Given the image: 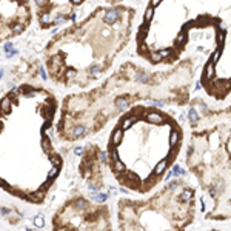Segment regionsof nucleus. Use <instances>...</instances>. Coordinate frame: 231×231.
<instances>
[{
	"mask_svg": "<svg viewBox=\"0 0 231 231\" xmlns=\"http://www.w3.org/2000/svg\"><path fill=\"white\" fill-rule=\"evenodd\" d=\"M120 17H122V9H120V6H119V8H106L105 13H103V17H102V20H103L105 25L112 26V25H116L117 22H119Z\"/></svg>",
	"mask_w": 231,
	"mask_h": 231,
	"instance_id": "f257e3e1",
	"label": "nucleus"
},
{
	"mask_svg": "<svg viewBox=\"0 0 231 231\" xmlns=\"http://www.w3.org/2000/svg\"><path fill=\"white\" fill-rule=\"evenodd\" d=\"M39 20H40L42 28H50V26L54 25V23H52V17H51L50 11H42V13H39Z\"/></svg>",
	"mask_w": 231,
	"mask_h": 231,
	"instance_id": "f03ea898",
	"label": "nucleus"
},
{
	"mask_svg": "<svg viewBox=\"0 0 231 231\" xmlns=\"http://www.w3.org/2000/svg\"><path fill=\"white\" fill-rule=\"evenodd\" d=\"M25 28H26V25L23 22H20V20H15V22H13L9 25V31H11L14 36H19V34L25 33Z\"/></svg>",
	"mask_w": 231,
	"mask_h": 231,
	"instance_id": "7ed1b4c3",
	"label": "nucleus"
},
{
	"mask_svg": "<svg viewBox=\"0 0 231 231\" xmlns=\"http://www.w3.org/2000/svg\"><path fill=\"white\" fill-rule=\"evenodd\" d=\"M85 134H87V126L82 125V123L71 128V139H79V137L85 136Z\"/></svg>",
	"mask_w": 231,
	"mask_h": 231,
	"instance_id": "20e7f679",
	"label": "nucleus"
},
{
	"mask_svg": "<svg viewBox=\"0 0 231 231\" xmlns=\"http://www.w3.org/2000/svg\"><path fill=\"white\" fill-rule=\"evenodd\" d=\"M11 106H13L11 96H6V97H3L2 100H0V111H2L3 114H9V111H11Z\"/></svg>",
	"mask_w": 231,
	"mask_h": 231,
	"instance_id": "39448f33",
	"label": "nucleus"
},
{
	"mask_svg": "<svg viewBox=\"0 0 231 231\" xmlns=\"http://www.w3.org/2000/svg\"><path fill=\"white\" fill-rule=\"evenodd\" d=\"M73 207L77 209V211H87V208H88V202L85 200L83 197H79V199H76V200L73 202Z\"/></svg>",
	"mask_w": 231,
	"mask_h": 231,
	"instance_id": "423d86ee",
	"label": "nucleus"
},
{
	"mask_svg": "<svg viewBox=\"0 0 231 231\" xmlns=\"http://www.w3.org/2000/svg\"><path fill=\"white\" fill-rule=\"evenodd\" d=\"M147 119L149 123H154V125H160V123L163 122V117L157 114V112H149V114L147 116Z\"/></svg>",
	"mask_w": 231,
	"mask_h": 231,
	"instance_id": "0eeeda50",
	"label": "nucleus"
},
{
	"mask_svg": "<svg viewBox=\"0 0 231 231\" xmlns=\"http://www.w3.org/2000/svg\"><path fill=\"white\" fill-rule=\"evenodd\" d=\"M66 20H68V15H66V14H60V13H59L56 17L52 19V23H54L56 26H60V25L65 23Z\"/></svg>",
	"mask_w": 231,
	"mask_h": 231,
	"instance_id": "6e6552de",
	"label": "nucleus"
},
{
	"mask_svg": "<svg viewBox=\"0 0 231 231\" xmlns=\"http://www.w3.org/2000/svg\"><path fill=\"white\" fill-rule=\"evenodd\" d=\"M88 73L93 79H96V77H99V74L102 73V66L100 65H93V66L88 68Z\"/></svg>",
	"mask_w": 231,
	"mask_h": 231,
	"instance_id": "1a4fd4ad",
	"label": "nucleus"
},
{
	"mask_svg": "<svg viewBox=\"0 0 231 231\" xmlns=\"http://www.w3.org/2000/svg\"><path fill=\"white\" fill-rule=\"evenodd\" d=\"M122 137H123V130H116L114 134H112V137H111V140H112L114 145H119L120 140H122Z\"/></svg>",
	"mask_w": 231,
	"mask_h": 231,
	"instance_id": "9d476101",
	"label": "nucleus"
},
{
	"mask_svg": "<svg viewBox=\"0 0 231 231\" xmlns=\"http://www.w3.org/2000/svg\"><path fill=\"white\" fill-rule=\"evenodd\" d=\"M108 196L110 194H102V193H99V194H97V193H91V197H93L96 202H99V203H103L106 199H108Z\"/></svg>",
	"mask_w": 231,
	"mask_h": 231,
	"instance_id": "9b49d317",
	"label": "nucleus"
},
{
	"mask_svg": "<svg viewBox=\"0 0 231 231\" xmlns=\"http://www.w3.org/2000/svg\"><path fill=\"white\" fill-rule=\"evenodd\" d=\"M116 106L119 110H126L128 108V100L125 97H117L116 99Z\"/></svg>",
	"mask_w": 231,
	"mask_h": 231,
	"instance_id": "f8f14e48",
	"label": "nucleus"
},
{
	"mask_svg": "<svg viewBox=\"0 0 231 231\" xmlns=\"http://www.w3.org/2000/svg\"><path fill=\"white\" fill-rule=\"evenodd\" d=\"M50 162H51V165H54V166H60L63 163V159H62V156H59V154H52L50 157Z\"/></svg>",
	"mask_w": 231,
	"mask_h": 231,
	"instance_id": "ddd939ff",
	"label": "nucleus"
},
{
	"mask_svg": "<svg viewBox=\"0 0 231 231\" xmlns=\"http://www.w3.org/2000/svg\"><path fill=\"white\" fill-rule=\"evenodd\" d=\"M59 171H60V168H59V166H54V165H52V168H50V171H48L46 177H48V179H50V180L56 179V177L59 176Z\"/></svg>",
	"mask_w": 231,
	"mask_h": 231,
	"instance_id": "4468645a",
	"label": "nucleus"
},
{
	"mask_svg": "<svg viewBox=\"0 0 231 231\" xmlns=\"http://www.w3.org/2000/svg\"><path fill=\"white\" fill-rule=\"evenodd\" d=\"M165 168H166V160H162V162H159L157 165H156L154 174H162L163 171H165Z\"/></svg>",
	"mask_w": 231,
	"mask_h": 231,
	"instance_id": "2eb2a0df",
	"label": "nucleus"
},
{
	"mask_svg": "<svg viewBox=\"0 0 231 231\" xmlns=\"http://www.w3.org/2000/svg\"><path fill=\"white\" fill-rule=\"evenodd\" d=\"M34 225L37 228H43L45 227V219H43L42 214H37V216L34 217Z\"/></svg>",
	"mask_w": 231,
	"mask_h": 231,
	"instance_id": "dca6fc26",
	"label": "nucleus"
},
{
	"mask_svg": "<svg viewBox=\"0 0 231 231\" xmlns=\"http://www.w3.org/2000/svg\"><path fill=\"white\" fill-rule=\"evenodd\" d=\"M42 147H43L45 151H50V149H51V139H50V136H43V137H42Z\"/></svg>",
	"mask_w": 231,
	"mask_h": 231,
	"instance_id": "f3484780",
	"label": "nucleus"
},
{
	"mask_svg": "<svg viewBox=\"0 0 231 231\" xmlns=\"http://www.w3.org/2000/svg\"><path fill=\"white\" fill-rule=\"evenodd\" d=\"M77 76V71L76 69H73V68H68L66 71H65V74H63V77H65V80H71V79H74Z\"/></svg>",
	"mask_w": 231,
	"mask_h": 231,
	"instance_id": "a211bd4d",
	"label": "nucleus"
},
{
	"mask_svg": "<svg viewBox=\"0 0 231 231\" xmlns=\"http://www.w3.org/2000/svg\"><path fill=\"white\" fill-rule=\"evenodd\" d=\"M148 80V74L147 73H143V71H140V73H137L136 74V82H140V83H145Z\"/></svg>",
	"mask_w": 231,
	"mask_h": 231,
	"instance_id": "6ab92c4d",
	"label": "nucleus"
},
{
	"mask_svg": "<svg viewBox=\"0 0 231 231\" xmlns=\"http://www.w3.org/2000/svg\"><path fill=\"white\" fill-rule=\"evenodd\" d=\"M114 170L117 171V173H123V171H125V165H123L122 160L117 159L116 162H114Z\"/></svg>",
	"mask_w": 231,
	"mask_h": 231,
	"instance_id": "aec40b11",
	"label": "nucleus"
},
{
	"mask_svg": "<svg viewBox=\"0 0 231 231\" xmlns=\"http://www.w3.org/2000/svg\"><path fill=\"white\" fill-rule=\"evenodd\" d=\"M134 120H136L134 117H128V119H125V120H123V123H122V130H128V128L134 123Z\"/></svg>",
	"mask_w": 231,
	"mask_h": 231,
	"instance_id": "412c9836",
	"label": "nucleus"
},
{
	"mask_svg": "<svg viewBox=\"0 0 231 231\" xmlns=\"http://www.w3.org/2000/svg\"><path fill=\"white\" fill-rule=\"evenodd\" d=\"M197 119H199L197 111H196L194 108H191V110H190V122H191V123H196V122H197Z\"/></svg>",
	"mask_w": 231,
	"mask_h": 231,
	"instance_id": "4be33fe9",
	"label": "nucleus"
},
{
	"mask_svg": "<svg viewBox=\"0 0 231 231\" xmlns=\"http://www.w3.org/2000/svg\"><path fill=\"white\" fill-rule=\"evenodd\" d=\"M153 14H154V8H148L147 11H145V22H149V20L153 19Z\"/></svg>",
	"mask_w": 231,
	"mask_h": 231,
	"instance_id": "5701e85b",
	"label": "nucleus"
},
{
	"mask_svg": "<svg viewBox=\"0 0 231 231\" xmlns=\"http://www.w3.org/2000/svg\"><path fill=\"white\" fill-rule=\"evenodd\" d=\"M170 142H171V145H176L177 142H179V133H176V131L171 133V136H170Z\"/></svg>",
	"mask_w": 231,
	"mask_h": 231,
	"instance_id": "b1692460",
	"label": "nucleus"
},
{
	"mask_svg": "<svg viewBox=\"0 0 231 231\" xmlns=\"http://www.w3.org/2000/svg\"><path fill=\"white\" fill-rule=\"evenodd\" d=\"M13 50H14V43H11V42H8V43L3 45V51L6 52V54H8V52H11Z\"/></svg>",
	"mask_w": 231,
	"mask_h": 231,
	"instance_id": "393cba45",
	"label": "nucleus"
},
{
	"mask_svg": "<svg viewBox=\"0 0 231 231\" xmlns=\"http://www.w3.org/2000/svg\"><path fill=\"white\" fill-rule=\"evenodd\" d=\"M214 76V65L211 63V65L207 66V77H213Z\"/></svg>",
	"mask_w": 231,
	"mask_h": 231,
	"instance_id": "a878e982",
	"label": "nucleus"
},
{
	"mask_svg": "<svg viewBox=\"0 0 231 231\" xmlns=\"http://www.w3.org/2000/svg\"><path fill=\"white\" fill-rule=\"evenodd\" d=\"M191 197H193L191 191H184V193H182V196H180V199H182V200H190Z\"/></svg>",
	"mask_w": 231,
	"mask_h": 231,
	"instance_id": "bb28decb",
	"label": "nucleus"
},
{
	"mask_svg": "<svg viewBox=\"0 0 231 231\" xmlns=\"http://www.w3.org/2000/svg\"><path fill=\"white\" fill-rule=\"evenodd\" d=\"M185 171L180 168L179 165H174V168H173V174H176V176H180V174H184Z\"/></svg>",
	"mask_w": 231,
	"mask_h": 231,
	"instance_id": "cd10ccee",
	"label": "nucleus"
},
{
	"mask_svg": "<svg viewBox=\"0 0 231 231\" xmlns=\"http://www.w3.org/2000/svg\"><path fill=\"white\" fill-rule=\"evenodd\" d=\"M97 159L100 160V162H106V160H108V156H106L105 151H100V153L97 154Z\"/></svg>",
	"mask_w": 231,
	"mask_h": 231,
	"instance_id": "c85d7f7f",
	"label": "nucleus"
},
{
	"mask_svg": "<svg viewBox=\"0 0 231 231\" xmlns=\"http://www.w3.org/2000/svg\"><path fill=\"white\" fill-rule=\"evenodd\" d=\"M34 3L39 8H43V6H46V5H48V0H34Z\"/></svg>",
	"mask_w": 231,
	"mask_h": 231,
	"instance_id": "c756f323",
	"label": "nucleus"
},
{
	"mask_svg": "<svg viewBox=\"0 0 231 231\" xmlns=\"http://www.w3.org/2000/svg\"><path fill=\"white\" fill-rule=\"evenodd\" d=\"M151 60L153 62H160V60H162V57H160L159 52H153V54H151Z\"/></svg>",
	"mask_w": 231,
	"mask_h": 231,
	"instance_id": "7c9ffc66",
	"label": "nucleus"
},
{
	"mask_svg": "<svg viewBox=\"0 0 231 231\" xmlns=\"http://www.w3.org/2000/svg\"><path fill=\"white\" fill-rule=\"evenodd\" d=\"M110 159L112 160V162H116V160H117V159H119V153H117V151H116V149H114V151H112V153L110 154Z\"/></svg>",
	"mask_w": 231,
	"mask_h": 231,
	"instance_id": "2f4dec72",
	"label": "nucleus"
},
{
	"mask_svg": "<svg viewBox=\"0 0 231 231\" xmlns=\"http://www.w3.org/2000/svg\"><path fill=\"white\" fill-rule=\"evenodd\" d=\"M68 20H69V22H73V23H76V20H77V14H76V13H71V14L68 15Z\"/></svg>",
	"mask_w": 231,
	"mask_h": 231,
	"instance_id": "473e14b6",
	"label": "nucleus"
},
{
	"mask_svg": "<svg viewBox=\"0 0 231 231\" xmlns=\"http://www.w3.org/2000/svg\"><path fill=\"white\" fill-rule=\"evenodd\" d=\"M157 52H159V54H160V57L163 59V57H168L171 51H170V50H162V51H157Z\"/></svg>",
	"mask_w": 231,
	"mask_h": 231,
	"instance_id": "72a5a7b5",
	"label": "nucleus"
},
{
	"mask_svg": "<svg viewBox=\"0 0 231 231\" xmlns=\"http://www.w3.org/2000/svg\"><path fill=\"white\" fill-rule=\"evenodd\" d=\"M39 73H40V76H42V79H43V80H46V79H48L46 71H45V68H43V66H40V68H39Z\"/></svg>",
	"mask_w": 231,
	"mask_h": 231,
	"instance_id": "f704fd0d",
	"label": "nucleus"
},
{
	"mask_svg": "<svg viewBox=\"0 0 231 231\" xmlns=\"http://www.w3.org/2000/svg\"><path fill=\"white\" fill-rule=\"evenodd\" d=\"M83 2H85V0H69V3H71L73 6H80Z\"/></svg>",
	"mask_w": 231,
	"mask_h": 231,
	"instance_id": "c9c22d12",
	"label": "nucleus"
},
{
	"mask_svg": "<svg viewBox=\"0 0 231 231\" xmlns=\"http://www.w3.org/2000/svg\"><path fill=\"white\" fill-rule=\"evenodd\" d=\"M219 56H220V51H216L213 54V63H217L219 62Z\"/></svg>",
	"mask_w": 231,
	"mask_h": 231,
	"instance_id": "e433bc0d",
	"label": "nucleus"
},
{
	"mask_svg": "<svg viewBox=\"0 0 231 231\" xmlns=\"http://www.w3.org/2000/svg\"><path fill=\"white\" fill-rule=\"evenodd\" d=\"M82 153H83V148L82 147H76V148H74V154H76V156H80Z\"/></svg>",
	"mask_w": 231,
	"mask_h": 231,
	"instance_id": "4c0bfd02",
	"label": "nucleus"
},
{
	"mask_svg": "<svg viewBox=\"0 0 231 231\" xmlns=\"http://www.w3.org/2000/svg\"><path fill=\"white\" fill-rule=\"evenodd\" d=\"M17 54H19V50H15V48H14L11 52H8V57H13V56H17Z\"/></svg>",
	"mask_w": 231,
	"mask_h": 231,
	"instance_id": "58836bf2",
	"label": "nucleus"
},
{
	"mask_svg": "<svg viewBox=\"0 0 231 231\" xmlns=\"http://www.w3.org/2000/svg\"><path fill=\"white\" fill-rule=\"evenodd\" d=\"M160 2H162V0H151V6H153V8H154V6H157V5H159Z\"/></svg>",
	"mask_w": 231,
	"mask_h": 231,
	"instance_id": "ea45409f",
	"label": "nucleus"
},
{
	"mask_svg": "<svg viewBox=\"0 0 231 231\" xmlns=\"http://www.w3.org/2000/svg\"><path fill=\"white\" fill-rule=\"evenodd\" d=\"M116 191H117L116 186H111V188H110V193H111V194H116Z\"/></svg>",
	"mask_w": 231,
	"mask_h": 231,
	"instance_id": "a19ab883",
	"label": "nucleus"
},
{
	"mask_svg": "<svg viewBox=\"0 0 231 231\" xmlns=\"http://www.w3.org/2000/svg\"><path fill=\"white\" fill-rule=\"evenodd\" d=\"M177 186V182H173V184H170V188H176Z\"/></svg>",
	"mask_w": 231,
	"mask_h": 231,
	"instance_id": "79ce46f5",
	"label": "nucleus"
},
{
	"mask_svg": "<svg viewBox=\"0 0 231 231\" xmlns=\"http://www.w3.org/2000/svg\"><path fill=\"white\" fill-rule=\"evenodd\" d=\"M3 74H5V71H3V69H0V80H2V77H3Z\"/></svg>",
	"mask_w": 231,
	"mask_h": 231,
	"instance_id": "37998d69",
	"label": "nucleus"
}]
</instances>
